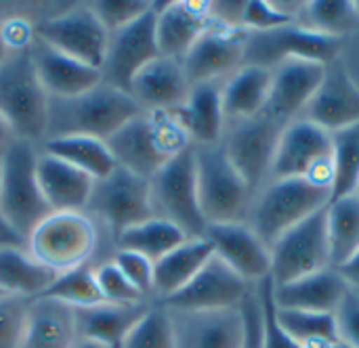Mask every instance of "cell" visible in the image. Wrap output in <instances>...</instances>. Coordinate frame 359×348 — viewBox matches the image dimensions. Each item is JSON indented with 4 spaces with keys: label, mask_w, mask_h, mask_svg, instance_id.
Wrapping results in <instances>:
<instances>
[{
    "label": "cell",
    "mask_w": 359,
    "mask_h": 348,
    "mask_svg": "<svg viewBox=\"0 0 359 348\" xmlns=\"http://www.w3.org/2000/svg\"><path fill=\"white\" fill-rule=\"evenodd\" d=\"M324 63L307 59H286L271 67V88L265 113L282 124L303 116L309 101L318 92L324 74Z\"/></svg>",
    "instance_id": "obj_20"
},
{
    "label": "cell",
    "mask_w": 359,
    "mask_h": 348,
    "mask_svg": "<svg viewBox=\"0 0 359 348\" xmlns=\"http://www.w3.org/2000/svg\"><path fill=\"white\" fill-rule=\"evenodd\" d=\"M198 200L206 225L246 223L255 191L238 174L221 145L196 147Z\"/></svg>",
    "instance_id": "obj_7"
},
{
    "label": "cell",
    "mask_w": 359,
    "mask_h": 348,
    "mask_svg": "<svg viewBox=\"0 0 359 348\" xmlns=\"http://www.w3.org/2000/svg\"><path fill=\"white\" fill-rule=\"evenodd\" d=\"M278 326L303 348H337L341 344L337 317L330 313L284 311L276 307Z\"/></svg>",
    "instance_id": "obj_36"
},
{
    "label": "cell",
    "mask_w": 359,
    "mask_h": 348,
    "mask_svg": "<svg viewBox=\"0 0 359 348\" xmlns=\"http://www.w3.org/2000/svg\"><path fill=\"white\" fill-rule=\"evenodd\" d=\"M36 176L53 212H84L95 187V181L86 172L40 149Z\"/></svg>",
    "instance_id": "obj_26"
},
{
    "label": "cell",
    "mask_w": 359,
    "mask_h": 348,
    "mask_svg": "<svg viewBox=\"0 0 359 348\" xmlns=\"http://www.w3.org/2000/svg\"><path fill=\"white\" fill-rule=\"evenodd\" d=\"M0 296H4V292H2V290H0Z\"/></svg>",
    "instance_id": "obj_57"
},
{
    "label": "cell",
    "mask_w": 359,
    "mask_h": 348,
    "mask_svg": "<svg viewBox=\"0 0 359 348\" xmlns=\"http://www.w3.org/2000/svg\"><path fill=\"white\" fill-rule=\"evenodd\" d=\"M76 342L74 309L50 298H34L21 348H74Z\"/></svg>",
    "instance_id": "obj_31"
},
{
    "label": "cell",
    "mask_w": 359,
    "mask_h": 348,
    "mask_svg": "<svg viewBox=\"0 0 359 348\" xmlns=\"http://www.w3.org/2000/svg\"><path fill=\"white\" fill-rule=\"evenodd\" d=\"M353 193H355V195L359 197V179H358V185H355V191H353Z\"/></svg>",
    "instance_id": "obj_53"
},
{
    "label": "cell",
    "mask_w": 359,
    "mask_h": 348,
    "mask_svg": "<svg viewBox=\"0 0 359 348\" xmlns=\"http://www.w3.org/2000/svg\"><path fill=\"white\" fill-rule=\"evenodd\" d=\"M301 118L320 126L328 134L358 124L359 86L341 61L326 67L324 80Z\"/></svg>",
    "instance_id": "obj_21"
},
{
    "label": "cell",
    "mask_w": 359,
    "mask_h": 348,
    "mask_svg": "<svg viewBox=\"0 0 359 348\" xmlns=\"http://www.w3.org/2000/svg\"><path fill=\"white\" fill-rule=\"evenodd\" d=\"M122 348H175L168 311L160 305H151L143 319L133 328Z\"/></svg>",
    "instance_id": "obj_40"
},
{
    "label": "cell",
    "mask_w": 359,
    "mask_h": 348,
    "mask_svg": "<svg viewBox=\"0 0 359 348\" xmlns=\"http://www.w3.org/2000/svg\"><path fill=\"white\" fill-rule=\"evenodd\" d=\"M212 256L215 250L206 237L187 239L162 256L158 263H154V298L162 302L164 298L177 294L200 273V269Z\"/></svg>",
    "instance_id": "obj_30"
},
{
    "label": "cell",
    "mask_w": 359,
    "mask_h": 348,
    "mask_svg": "<svg viewBox=\"0 0 359 348\" xmlns=\"http://www.w3.org/2000/svg\"><path fill=\"white\" fill-rule=\"evenodd\" d=\"M326 208L286 231L271 246V284L282 286L330 269Z\"/></svg>",
    "instance_id": "obj_13"
},
{
    "label": "cell",
    "mask_w": 359,
    "mask_h": 348,
    "mask_svg": "<svg viewBox=\"0 0 359 348\" xmlns=\"http://www.w3.org/2000/svg\"><path fill=\"white\" fill-rule=\"evenodd\" d=\"M276 179H307L332 191V134L305 118L288 122L280 134L271 166L269 181Z\"/></svg>",
    "instance_id": "obj_10"
},
{
    "label": "cell",
    "mask_w": 359,
    "mask_h": 348,
    "mask_svg": "<svg viewBox=\"0 0 359 348\" xmlns=\"http://www.w3.org/2000/svg\"><path fill=\"white\" fill-rule=\"evenodd\" d=\"M29 57L36 69V76L48 95V99H69L82 95L97 84L103 82L101 69L84 65L48 44L40 42L38 38L29 46Z\"/></svg>",
    "instance_id": "obj_24"
},
{
    "label": "cell",
    "mask_w": 359,
    "mask_h": 348,
    "mask_svg": "<svg viewBox=\"0 0 359 348\" xmlns=\"http://www.w3.org/2000/svg\"><path fill=\"white\" fill-rule=\"evenodd\" d=\"M42 151L61 158L63 162L86 172L93 181L107 179L116 168V160L105 141L93 137H57L40 145Z\"/></svg>",
    "instance_id": "obj_33"
},
{
    "label": "cell",
    "mask_w": 359,
    "mask_h": 348,
    "mask_svg": "<svg viewBox=\"0 0 359 348\" xmlns=\"http://www.w3.org/2000/svg\"><path fill=\"white\" fill-rule=\"evenodd\" d=\"M288 6H292V2L286 4L273 0H246L240 27L246 32H273L297 23L301 13L290 11Z\"/></svg>",
    "instance_id": "obj_41"
},
{
    "label": "cell",
    "mask_w": 359,
    "mask_h": 348,
    "mask_svg": "<svg viewBox=\"0 0 359 348\" xmlns=\"http://www.w3.org/2000/svg\"><path fill=\"white\" fill-rule=\"evenodd\" d=\"M332 191L307 179H276L255 193L246 223L271 248L286 231L324 210Z\"/></svg>",
    "instance_id": "obj_4"
},
{
    "label": "cell",
    "mask_w": 359,
    "mask_h": 348,
    "mask_svg": "<svg viewBox=\"0 0 359 348\" xmlns=\"http://www.w3.org/2000/svg\"><path fill=\"white\" fill-rule=\"evenodd\" d=\"M95 279H97V286H99L105 302H114V305L147 302V298L126 279V275L116 267L114 260H107V263L95 267Z\"/></svg>",
    "instance_id": "obj_43"
},
{
    "label": "cell",
    "mask_w": 359,
    "mask_h": 348,
    "mask_svg": "<svg viewBox=\"0 0 359 348\" xmlns=\"http://www.w3.org/2000/svg\"><path fill=\"white\" fill-rule=\"evenodd\" d=\"M38 298H50V300L63 302L72 309H82V307H93V305L105 302L103 294L97 286V279H95V269L90 265L59 273L57 279L50 284V288Z\"/></svg>",
    "instance_id": "obj_38"
},
{
    "label": "cell",
    "mask_w": 359,
    "mask_h": 348,
    "mask_svg": "<svg viewBox=\"0 0 359 348\" xmlns=\"http://www.w3.org/2000/svg\"><path fill=\"white\" fill-rule=\"evenodd\" d=\"M149 302L114 305L101 302L93 307L74 309V323L78 340L95 342L103 348H122L133 328L149 311Z\"/></svg>",
    "instance_id": "obj_27"
},
{
    "label": "cell",
    "mask_w": 359,
    "mask_h": 348,
    "mask_svg": "<svg viewBox=\"0 0 359 348\" xmlns=\"http://www.w3.org/2000/svg\"><path fill=\"white\" fill-rule=\"evenodd\" d=\"M34 34L50 48L95 69L103 67L109 34L90 6L72 8L34 25Z\"/></svg>",
    "instance_id": "obj_15"
},
{
    "label": "cell",
    "mask_w": 359,
    "mask_h": 348,
    "mask_svg": "<svg viewBox=\"0 0 359 348\" xmlns=\"http://www.w3.org/2000/svg\"><path fill=\"white\" fill-rule=\"evenodd\" d=\"M204 237L219 256L246 284L257 286L271 279V248L255 233L248 223L208 225Z\"/></svg>",
    "instance_id": "obj_19"
},
{
    "label": "cell",
    "mask_w": 359,
    "mask_h": 348,
    "mask_svg": "<svg viewBox=\"0 0 359 348\" xmlns=\"http://www.w3.org/2000/svg\"><path fill=\"white\" fill-rule=\"evenodd\" d=\"M99 246V229L86 212H53L27 237L32 258L57 273L88 265Z\"/></svg>",
    "instance_id": "obj_8"
},
{
    "label": "cell",
    "mask_w": 359,
    "mask_h": 348,
    "mask_svg": "<svg viewBox=\"0 0 359 348\" xmlns=\"http://www.w3.org/2000/svg\"><path fill=\"white\" fill-rule=\"evenodd\" d=\"M257 294H259L261 311H263L261 348H303L278 326L276 305H273V296H271V279L257 284Z\"/></svg>",
    "instance_id": "obj_45"
},
{
    "label": "cell",
    "mask_w": 359,
    "mask_h": 348,
    "mask_svg": "<svg viewBox=\"0 0 359 348\" xmlns=\"http://www.w3.org/2000/svg\"><path fill=\"white\" fill-rule=\"evenodd\" d=\"M175 348H261L263 311L257 294L240 309L168 311Z\"/></svg>",
    "instance_id": "obj_3"
},
{
    "label": "cell",
    "mask_w": 359,
    "mask_h": 348,
    "mask_svg": "<svg viewBox=\"0 0 359 348\" xmlns=\"http://www.w3.org/2000/svg\"><path fill=\"white\" fill-rule=\"evenodd\" d=\"M154 216L177 225L187 237H204L206 221L198 200L196 145L175 155L149 179Z\"/></svg>",
    "instance_id": "obj_9"
},
{
    "label": "cell",
    "mask_w": 359,
    "mask_h": 348,
    "mask_svg": "<svg viewBox=\"0 0 359 348\" xmlns=\"http://www.w3.org/2000/svg\"><path fill=\"white\" fill-rule=\"evenodd\" d=\"M297 23L320 34L343 38L359 25V13L355 2L349 0H316L303 4Z\"/></svg>",
    "instance_id": "obj_37"
},
{
    "label": "cell",
    "mask_w": 359,
    "mask_h": 348,
    "mask_svg": "<svg viewBox=\"0 0 359 348\" xmlns=\"http://www.w3.org/2000/svg\"><path fill=\"white\" fill-rule=\"evenodd\" d=\"M149 6L151 2H141V0H101L90 4V8L107 29V34L118 32L128 23L137 21L141 15L149 11Z\"/></svg>",
    "instance_id": "obj_44"
},
{
    "label": "cell",
    "mask_w": 359,
    "mask_h": 348,
    "mask_svg": "<svg viewBox=\"0 0 359 348\" xmlns=\"http://www.w3.org/2000/svg\"><path fill=\"white\" fill-rule=\"evenodd\" d=\"M339 273L343 275V279L347 281V286H349L351 290L359 292V252L347 263V265H343V267L339 269Z\"/></svg>",
    "instance_id": "obj_48"
},
{
    "label": "cell",
    "mask_w": 359,
    "mask_h": 348,
    "mask_svg": "<svg viewBox=\"0 0 359 348\" xmlns=\"http://www.w3.org/2000/svg\"><path fill=\"white\" fill-rule=\"evenodd\" d=\"M0 248H25V242L0 216Z\"/></svg>",
    "instance_id": "obj_49"
},
{
    "label": "cell",
    "mask_w": 359,
    "mask_h": 348,
    "mask_svg": "<svg viewBox=\"0 0 359 348\" xmlns=\"http://www.w3.org/2000/svg\"><path fill=\"white\" fill-rule=\"evenodd\" d=\"M355 8H358V13H359V2H355Z\"/></svg>",
    "instance_id": "obj_56"
},
{
    "label": "cell",
    "mask_w": 359,
    "mask_h": 348,
    "mask_svg": "<svg viewBox=\"0 0 359 348\" xmlns=\"http://www.w3.org/2000/svg\"><path fill=\"white\" fill-rule=\"evenodd\" d=\"M326 233L334 269L347 265L359 252V197L355 193L326 206Z\"/></svg>",
    "instance_id": "obj_34"
},
{
    "label": "cell",
    "mask_w": 359,
    "mask_h": 348,
    "mask_svg": "<svg viewBox=\"0 0 359 348\" xmlns=\"http://www.w3.org/2000/svg\"><path fill=\"white\" fill-rule=\"evenodd\" d=\"M284 126L286 124L278 122L265 111L257 118L225 126L221 149L255 193L269 183L278 141Z\"/></svg>",
    "instance_id": "obj_12"
},
{
    "label": "cell",
    "mask_w": 359,
    "mask_h": 348,
    "mask_svg": "<svg viewBox=\"0 0 359 348\" xmlns=\"http://www.w3.org/2000/svg\"><path fill=\"white\" fill-rule=\"evenodd\" d=\"M349 292L351 288L334 267L301 277L290 284H282V286L271 284L273 305L284 311L334 315Z\"/></svg>",
    "instance_id": "obj_25"
},
{
    "label": "cell",
    "mask_w": 359,
    "mask_h": 348,
    "mask_svg": "<svg viewBox=\"0 0 359 348\" xmlns=\"http://www.w3.org/2000/svg\"><path fill=\"white\" fill-rule=\"evenodd\" d=\"M221 86L223 82L194 84L187 101L179 109H175V116L179 118L196 147L221 145L227 126L221 101Z\"/></svg>",
    "instance_id": "obj_28"
},
{
    "label": "cell",
    "mask_w": 359,
    "mask_h": 348,
    "mask_svg": "<svg viewBox=\"0 0 359 348\" xmlns=\"http://www.w3.org/2000/svg\"><path fill=\"white\" fill-rule=\"evenodd\" d=\"M332 200L351 195L359 179V122L332 134Z\"/></svg>",
    "instance_id": "obj_39"
},
{
    "label": "cell",
    "mask_w": 359,
    "mask_h": 348,
    "mask_svg": "<svg viewBox=\"0 0 359 348\" xmlns=\"http://www.w3.org/2000/svg\"><path fill=\"white\" fill-rule=\"evenodd\" d=\"M17 141H19L17 134L13 132V128L8 126V122L0 116V162H2V158L8 153V149H11Z\"/></svg>",
    "instance_id": "obj_50"
},
{
    "label": "cell",
    "mask_w": 359,
    "mask_h": 348,
    "mask_svg": "<svg viewBox=\"0 0 359 348\" xmlns=\"http://www.w3.org/2000/svg\"><path fill=\"white\" fill-rule=\"evenodd\" d=\"M105 143L120 168L147 181L194 145L175 111H141Z\"/></svg>",
    "instance_id": "obj_1"
},
{
    "label": "cell",
    "mask_w": 359,
    "mask_h": 348,
    "mask_svg": "<svg viewBox=\"0 0 359 348\" xmlns=\"http://www.w3.org/2000/svg\"><path fill=\"white\" fill-rule=\"evenodd\" d=\"M8 55H11V50L6 48V44H4V40H2V36H0V67H2L4 63H6Z\"/></svg>",
    "instance_id": "obj_51"
},
{
    "label": "cell",
    "mask_w": 359,
    "mask_h": 348,
    "mask_svg": "<svg viewBox=\"0 0 359 348\" xmlns=\"http://www.w3.org/2000/svg\"><path fill=\"white\" fill-rule=\"evenodd\" d=\"M187 239H191V237H187L177 225H172L164 218L151 216V218L126 229L116 239V248L133 250L137 254H143L151 263H158L162 256H166L168 252H172Z\"/></svg>",
    "instance_id": "obj_35"
},
{
    "label": "cell",
    "mask_w": 359,
    "mask_h": 348,
    "mask_svg": "<svg viewBox=\"0 0 359 348\" xmlns=\"http://www.w3.org/2000/svg\"><path fill=\"white\" fill-rule=\"evenodd\" d=\"M271 88V69L261 65H242L221 86L225 122H242L265 111Z\"/></svg>",
    "instance_id": "obj_29"
},
{
    "label": "cell",
    "mask_w": 359,
    "mask_h": 348,
    "mask_svg": "<svg viewBox=\"0 0 359 348\" xmlns=\"http://www.w3.org/2000/svg\"><path fill=\"white\" fill-rule=\"evenodd\" d=\"M74 348H103V347H99V344H95V342H86V340H78V342L74 344Z\"/></svg>",
    "instance_id": "obj_52"
},
{
    "label": "cell",
    "mask_w": 359,
    "mask_h": 348,
    "mask_svg": "<svg viewBox=\"0 0 359 348\" xmlns=\"http://www.w3.org/2000/svg\"><path fill=\"white\" fill-rule=\"evenodd\" d=\"M137 113L141 109L133 97L103 80L82 95L48 99L46 139L93 137L107 141Z\"/></svg>",
    "instance_id": "obj_2"
},
{
    "label": "cell",
    "mask_w": 359,
    "mask_h": 348,
    "mask_svg": "<svg viewBox=\"0 0 359 348\" xmlns=\"http://www.w3.org/2000/svg\"><path fill=\"white\" fill-rule=\"evenodd\" d=\"M343 38L313 32L299 23L273 32H248L244 65L273 67L286 59H307L330 65L339 61Z\"/></svg>",
    "instance_id": "obj_14"
},
{
    "label": "cell",
    "mask_w": 359,
    "mask_h": 348,
    "mask_svg": "<svg viewBox=\"0 0 359 348\" xmlns=\"http://www.w3.org/2000/svg\"><path fill=\"white\" fill-rule=\"evenodd\" d=\"M0 116L17 139L42 145L48 124V95L44 92L27 50L11 53L0 67Z\"/></svg>",
    "instance_id": "obj_5"
},
{
    "label": "cell",
    "mask_w": 359,
    "mask_h": 348,
    "mask_svg": "<svg viewBox=\"0 0 359 348\" xmlns=\"http://www.w3.org/2000/svg\"><path fill=\"white\" fill-rule=\"evenodd\" d=\"M111 260L145 298L154 296V263L149 258H145L143 254H137L133 250L116 248V254Z\"/></svg>",
    "instance_id": "obj_46"
},
{
    "label": "cell",
    "mask_w": 359,
    "mask_h": 348,
    "mask_svg": "<svg viewBox=\"0 0 359 348\" xmlns=\"http://www.w3.org/2000/svg\"><path fill=\"white\" fill-rule=\"evenodd\" d=\"M158 57L160 50L156 40V13L149 6V11L137 21L109 34L105 61L101 67L103 80L128 92L133 78Z\"/></svg>",
    "instance_id": "obj_18"
},
{
    "label": "cell",
    "mask_w": 359,
    "mask_h": 348,
    "mask_svg": "<svg viewBox=\"0 0 359 348\" xmlns=\"http://www.w3.org/2000/svg\"><path fill=\"white\" fill-rule=\"evenodd\" d=\"M255 286L236 275L219 256H212L200 273L177 294L158 302L166 311H219L240 309Z\"/></svg>",
    "instance_id": "obj_17"
},
{
    "label": "cell",
    "mask_w": 359,
    "mask_h": 348,
    "mask_svg": "<svg viewBox=\"0 0 359 348\" xmlns=\"http://www.w3.org/2000/svg\"><path fill=\"white\" fill-rule=\"evenodd\" d=\"M156 13V40L160 57L183 61L196 40L212 25L210 2L177 0L158 6L151 2Z\"/></svg>",
    "instance_id": "obj_22"
},
{
    "label": "cell",
    "mask_w": 359,
    "mask_h": 348,
    "mask_svg": "<svg viewBox=\"0 0 359 348\" xmlns=\"http://www.w3.org/2000/svg\"><path fill=\"white\" fill-rule=\"evenodd\" d=\"M40 147L27 141H17L2 158V183H0V216L23 239L48 216V208L36 176Z\"/></svg>",
    "instance_id": "obj_6"
},
{
    "label": "cell",
    "mask_w": 359,
    "mask_h": 348,
    "mask_svg": "<svg viewBox=\"0 0 359 348\" xmlns=\"http://www.w3.org/2000/svg\"><path fill=\"white\" fill-rule=\"evenodd\" d=\"M84 212L103 223L116 242L126 229L154 216L149 181L118 166L107 179L95 181Z\"/></svg>",
    "instance_id": "obj_11"
},
{
    "label": "cell",
    "mask_w": 359,
    "mask_h": 348,
    "mask_svg": "<svg viewBox=\"0 0 359 348\" xmlns=\"http://www.w3.org/2000/svg\"><path fill=\"white\" fill-rule=\"evenodd\" d=\"M0 183H2V162H0Z\"/></svg>",
    "instance_id": "obj_54"
},
{
    "label": "cell",
    "mask_w": 359,
    "mask_h": 348,
    "mask_svg": "<svg viewBox=\"0 0 359 348\" xmlns=\"http://www.w3.org/2000/svg\"><path fill=\"white\" fill-rule=\"evenodd\" d=\"M339 338L345 347L359 348V292L351 290L334 313Z\"/></svg>",
    "instance_id": "obj_47"
},
{
    "label": "cell",
    "mask_w": 359,
    "mask_h": 348,
    "mask_svg": "<svg viewBox=\"0 0 359 348\" xmlns=\"http://www.w3.org/2000/svg\"><path fill=\"white\" fill-rule=\"evenodd\" d=\"M246 44V29L229 27L212 19V25L196 40L181 61L189 84L225 82L244 65Z\"/></svg>",
    "instance_id": "obj_16"
},
{
    "label": "cell",
    "mask_w": 359,
    "mask_h": 348,
    "mask_svg": "<svg viewBox=\"0 0 359 348\" xmlns=\"http://www.w3.org/2000/svg\"><path fill=\"white\" fill-rule=\"evenodd\" d=\"M29 305V298L11 294L0 296V348H21Z\"/></svg>",
    "instance_id": "obj_42"
},
{
    "label": "cell",
    "mask_w": 359,
    "mask_h": 348,
    "mask_svg": "<svg viewBox=\"0 0 359 348\" xmlns=\"http://www.w3.org/2000/svg\"><path fill=\"white\" fill-rule=\"evenodd\" d=\"M337 348H349V347H345V344H343V342H341V344H339V347Z\"/></svg>",
    "instance_id": "obj_55"
},
{
    "label": "cell",
    "mask_w": 359,
    "mask_h": 348,
    "mask_svg": "<svg viewBox=\"0 0 359 348\" xmlns=\"http://www.w3.org/2000/svg\"><path fill=\"white\" fill-rule=\"evenodd\" d=\"M57 275L32 258L25 248H0V290L4 294L34 300L50 288Z\"/></svg>",
    "instance_id": "obj_32"
},
{
    "label": "cell",
    "mask_w": 359,
    "mask_h": 348,
    "mask_svg": "<svg viewBox=\"0 0 359 348\" xmlns=\"http://www.w3.org/2000/svg\"><path fill=\"white\" fill-rule=\"evenodd\" d=\"M189 90L183 63L168 57L147 63L128 86V95L141 111H175L187 101Z\"/></svg>",
    "instance_id": "obj_23"
}]
</instances>
